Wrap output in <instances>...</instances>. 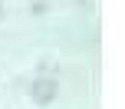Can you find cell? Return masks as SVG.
Listing matches in <instances>:
<instances>
[{"label":"cell","instance_id":"obj_1","mask_svg":"<svg viewBox=\"0 0 125 109\" xmlns=\"http://www.w3.org/2000/svg\"><path fill=\"white\" fill-rule=\"evenodd\" d=\"M30 96H33L36 106H50L53 99L59 96V83H56L53 76H40V79L30 83Z\"/></svg>","mask_w":125,"mask_h":109},{"label":"cell","instance_id":"obj_2","mask_svg":"<svg viewBox=\"0 0 125 109\" xmlns=\"http://www.w3.org/2000/svg\"><path fill=\"white\" fill-rule=\"evenodd\" d=\"M0 17H3V7H0Z\"/></svg>","mask_w":125,"mask_h":109}]
</instances>
